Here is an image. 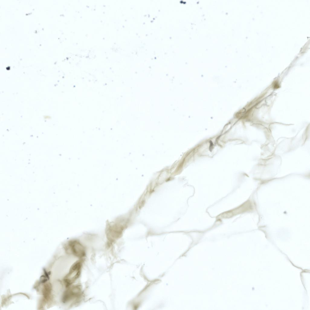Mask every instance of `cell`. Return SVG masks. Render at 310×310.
I'll return each mask as SVG.
<instances>
[{
	"label": "cell",
	"instance_id": "52a82bcc",
	"mask_svg": "<svg viewBox=\"0 0 310 310\" xmlns=\"http://www.w3.org/2000/svg\"><path fill=\"white\" fill-rule=\"evenodd\" d=\"M44 273L45 274V276L48 279H49V275H48V273L46 272V270L45 269H44Z\"/></svg>",
	"mask_w": 310,
	"mask_h": 310
},
{
	"label": "cell",
	"instance_id": "3957f363",
	"mask_svg": "<svg viewBox=\"0 0 310 310\" xmlns=\"http://www.w3.org/2000/svg\"><path fill=\"white\" fill-rule=\"evenodd\" d=\"M81 289L79 285L72 286L66 290L62 297V301L64 303L67 302L75 298L80 294Z\"/></svg>",
	"mask_w": 310,
	"mask_h": 310
},
{
	"label": "cell",
	"instance_id": "ba28073f",
	"mask_svg": "<svg viewBox=\"0 0 310 310\" xmlns=\"http://www.w3.org/2000/svg\"><path fill=\"white\" fill-rule=\"evenodd\" d=\"M274 86V87L275 88H277L279 87V85L277 82H275Z\"/></svg>",
	"mask_w": 310,
	"mask_h": 310
},
{
	"label": "cell",
	"instance_id": "7a4b0ae2",
	"mask_svg": "<svg viewBox=\"0 0 310 310\" xmlns=\"http://www.w3.org/2000/svg\"><path fill=\"white\" fill-rule=\"evenodd\" d=\"M68 246L72 253L75 256L82 258L85 256V249L78 241L73 240L70 241L68 243Z\"/></svg>",
	"mask_w": 310,
	"mask_h": 310
},
{
	"label": "cell",
	"instance_id": "277c9868",
	"mask_svg": "<svg viewBox=\"0 0 310 310\" xmlns=\"http://www.w3.org/2000/svg\"><path fill=\"white\" fill-rule=\"evenodd\" d=\"M250 204L248 202L244 204L241 205L240 206L236 208L235 209L232 210L231 211H229L224 213V214H221L220 216V217L227 218L231 216L232 215L239 213V212H242L248 209H249L250 206Z\"/></svg>",
	"mask_w": 310,
	"mask_h": 310
},
{
	"label": "cell",
	"instance_id": "5b68a950",
	"mask_svg": "<svg viewBox=\"0 0 310 310\" xmlns=\"http://www.w3.org/2000/svg\"><path fill=\"white\" fill-rule=\"evenodd\" d=\"M51 285L50 284L45 285L43 290V295L44 298L47 299L49 297L51 293Z\"/></svg>",
	"mask_w": 310,
	"mask_h": 310
},
{
	"label": "cell",
	"instance_id": "8992f818",
	"mask_svg": "<svg viewBox=\"0 0 310 310\" xmlns=\"http://www.w3.org/2000/svg\"><path fill=\"white\" fill-rule=\"evenodd\" d=\"M40 280L41 283H44L47 281V279L46 276L43 275L41 277Z\"/></svg>",
	"mask_w": 310,
	"mask_h": 310
},
{
	"label": "cell",
	"instance_id": "6da1fadb",
	"mask_svg": "<svg viewBox=\"0 0 310 310\" xmlns=\"http://www.w3.org/2000/svg\"><path fill=\"white\" fill-rule=\"evenodd\" d=\"M82 265L81 261L78 260L72 265L66 278L64 279L67 287L71 285L79 277L81 274Z\"/></svg>",
	"mask_w": 310,
	"mask_h": 310
}]
</instances>
